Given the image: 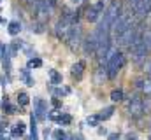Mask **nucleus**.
Wrapping results in <instances>:
<instances>
[{
	"label": "nucleus",
	"instance_id": "f257e3e1",
	"mask_svg": "<svg viewBox=\"0 0 151 140\" xmlns=\"http://www.w3.org/2000/svg\"><path fill=\"white\" fill-rule=\"evenodd\" d=\"M123 65H125V56L116 49V51H111L109 54H107V77L109 79H114L116 75H118V72L123 69Z\"/></svg>",
	"mask_w": 151,
	"mask_h": 140
},
{
	"label": "nucleus",
	"instance_id": "f03ea898",
	"mask_svg": "<svg viewBox=\"0 0 151 140\" xmlns=\"http://www.w3.org/2000/svg\"><path fill=\"white\" fill-rule=\"evenodd\" d=\"M119 14H121V5H119V2H118V0H113V2L109 4V7L106 9L102 21H106L107 25H113V21L119 16Z\"/></svg>",
	"mask_w": 151,
	"mask_h": 140
},
{
	"label": "nucleus",
	"instance_id": "7ed1b4c3",
	"mask_svg": "<svg viewBox=\"0 0 151 140\" xmlns=\"http://www.w3.org/2000/svg\"><path fill=\"white\" fill-rule=\"evenodd\" d=\"M102 12H104V0H100V2H97V4H93V5H90V7L86 9L84 18H86V21L95 23V21L100 18Z\"/></svg>",
	"mask_w": 151,
	"mask_h": 140
},
{
	"label": "nucleus",
	"instance_id": "20e7f679",
	"mask_svg": "<svg viewBox=\"0 0 151 140\" xmlns=\"http://www.w3.org/2000/svg\"><path fill=\"white\" fill-rule=\"evenodd\" d=\"M135 37H137V32H135V26L132 25V26H128L121 35H118L116 39H118V44H119V46H128V47H132V44L135 42Z\"/></svg>",
	"mask_w": 151,
	"mask_h": 140
},
{
	"label": "nucleus",
	"instance_id": "39448f33",
	"mask_svg": "<svg viewBox=\"0 0 151 140\" xmlns=\"http://www.w3.org/2000/svg\"><path fill=\"white\" fill-rule=\"evenodd\" d=\"M128 114L132 117H141L144 114V105H142V100L141 98L132 96V100L128 102Z\"/></svg>",
	"mask_w": 151,
	"mask_h": 140
},
{
	"label": "nucleus",
	"instance_id": "423d86ee",
	"mask_svg": "<svg viewBox=\"0 0 151 140\" xmlns=\"http://www.w3.org/2000/svg\"><path fill=\"white\" fill-rule=\"evenodd\" d=\"M34 116L39 121H44L47 117V104L42 98H35L34 100Z\"/></svg>",
	"mask_w": 151,
	"mask_h": 140
},
{
	"label": "nucleus",
	"instance_id": "0eeeda50",
	"mask_svg": "<svg viewBox=\"0 0 151 140\" xmlns=\"http://www.w3.org/2000/svg\"><path fill=\"white\" fill-rule=\"evenodd\" d=\"M81 34H83V30H81L79 25H72V26H70L69 40H67V42L70 44L72 49H77V47H79V44H81Z\"/></svg>",
	"mask_w": 151,
	"mask_h": 140
},
{
	"label": "nucleus",
	"instance_id": "6e6552de",
	"mask_svg": "<svg viewBox=\"0 0 151 140\" xmlns=\"http://www.w3.org/2000/svg\"><path fill=\"white\" fill-rule=\"evenodd\" d=\"M97 46H99V37H97V32H93V34L84 40V51L88 54L90 53H97Z\"/></svg>",
	"mask_w": 151,
	"mask_h": 140
},
{
	"label": "nucleus",
	"instance_id": "1a4fd4ad",
	"mask_svg": "<svg viewBox=\"0 0 151 140\" xmlns=\"http://www.w3.org/2000/svg\"><path fill=\"white\" fill-rule=\"evenodd\" d=\"M30 140H39V133H37V119L32 114L30 116Z\"/></svg>",
	"mask_w": 151,
	"mask_h": 140
},
{
	"label": "nucleus",
	"instance_id": "9d476101",
	"mask_svg": "<svg viewBox=\"0 0 151 140\" xmlns=\"http://www.w3.org/2000/svg\"><path fill=\"white\" fill-rule=\"evenodd\" d=\"M83 70H84V63L83 61H77V63L72 65L70 74H72V77H76V79H81L83 77Z\"/></svg>",
	"mask_w": 151,
	"mask_h": 140
},
{
	"label": "nucleus",
	"instance_id": "9b49d317",
	"mask_svg": "<svg viewBox=\"0 0 151 140\" xmlns=\"http://www.w3.org/2000/svg\"><path fill=\"white\" fill-rule=\"evenodd\" d=\"M49 79L53 86H60L62 84V74L58 70H49Z\"/></svg>",
	"mask_w": 151,
	"mask_h": 140
},
{
	"label": "nucleus",
	"instance_id": "f8f14e48",
	"mask_svg": "<svg viewBox=\"0 0 151 140\" xmlns=\"http://www.w3.org/2000/svg\"><path fill=\"white\" fill-rule=\"evenodd\" d=\"M11 133H12V137L14 139H18V137H21L23 133H25V124L19 121V123H16L14 126H12V130H11Z\"/></svg>",
	"mask_w": 151,
	"mask_h": 140
},
{
	"label": "nucleus",
	"instance_id": "ddd939ff",
	"mask_svg": "<svg viewBox=\"0 0 151 140\" xmlns=\"http://www.w3.org/2000/svg\"><path fill=\"white\" fill-rule=\"evenodd\" d=\"M7 32L11 35H18L21 32V23H19V21H11V23L7 25Z\"/></svg>",
	"mask_w": 151,
	"mask_h": 140
},
{
	"label": "nucleus",
	"instance_id": "4468645a",
	"mask_svg": "<svg viewBox=\"0 0 151 140\" xmlns=\"http://www.w3.org/2000/svg\"><path fill=\"white\" fill-rule=\"evenodd\" d=\"M113 114H114V107H106V109H104V110H100V114H97V116H99V119H100V121H107Z\"/></svg>",
	"mask_w": 151,
	"mask_h": 140
},
{
	"label": "nucleus",
	"instance_id": "2eb2a0df",
	"mask_svg": "<svg viewBox=\"0 0 151 140\" xmlns=\"http://www.w3.org/2000/svg\"><path fill=\"white\" fill-rule=\"evenodd\" d=\"M2 107H4V110H5L7 114H18V109H16L14 105H11V104H9L7 96H4V104H2Z\"/></svg>",
	"mask_w": 151,
	"mask_h": 140
},
{
	"label": "nucleus",
	"instance_id": "dca6fc26",
	"mask_svg": "<svg viewBox=\"0 0 151 140\" xmlns=\"http://www.w3.org/2000/svg\"><path fill=\"white\" fill-rule=\"evenodd\" d=\"M123 98H125L123 89H113V91H111V100H113V102H121Z\"/></svg>",
	"mask_w": 151,
	"mask_h": 140
},
{
	"label": "nucleus",
	"instance_id": "f3484780",
	"mask_svg": "<svg viewBox=\"0 0 151 140\" xmlns=\"http://www.w3.org/2000/svg\"><path fill=\"white\" fill-rule=\"evenodd\" d=\"M27 67H28V70L39 69V67H42V60H40V58H30L28 63H27Z\"/></svg>",
	"mask_w": 151,
	"mask_h": 140
},
{
	"label": "nucleus",
	"instance_id": "a211bd4d",
	"mask_svg": "<svg viewBox=\"0 0 151 140\" xmlns=\"http://www.w3.org/2000/svg\"><path fill=\"white\" fill-rule=\"evenodd\" d=\"M28 102H30V96L25 93V91H21V93H18V104L19 105H28Z\"/></svg>",
	"mask_w": 151,
	"mask_h": 140
},
{
	"label": "nucleus",
	"instance_id": "6ab92c4d",
	"mask_svg": "<svg viewBox=\"0 0 151 140\" xmlns=\"http://www.w3.org/2000/svg\"><path fill=\"white\" fill-rule=\"evenodd\" d=\"M106 77H107V69H106V67H100L99 72H97V82L102 84V81H104Z\"/></svg>",
	"mask_w": 151,
	"mask_h": 140
},
{
	"label": "nucleus",
	"instance_id": "aec40b11",
	"mask_svg": "<svg viewBox=\"0 0 151 140\" xmlns=\"http://www.w3.org/2000/svg\"><path fill=\"white\" fill-rule=\"evenodd\" d=\"M67 133L63 131V130H55L53 131V140H67Z\"/></svg>",
	"mask_w": 151,
	"mask_h": 140
},
{
	"label": "nucleus",
	"instance_id": "412c9836",
	"mask_svg": "<svg viewBox=\"0 0 151 140\" xmlns=\"http://www.w3.org/2000/svg\"><path fill=\"white\" fill-rule=\"evenodd\" d=\"M58 123H60L62 126H65V124H70V123H72V117H70L69 114H62V116H60V121H58Z\"/></svg>",
	"mask_w": 151,
	"mask_h": 140
},
{
	"label": "nucleus",
	"instance_id": "4be33fe9",
	"mask_svg": "<svg viewBox=\"0 0 151 140\" xmlns=\"http://www.w3.org/2000/svg\"><path fill=\"white\" fill-rule=\"evenodd\" d=\"M32 32H35V34H42V32H44V25L39 23V21L32 23Z\"/></svg>",
	"mask_w": 151,
	"mask_h": 140
},
{
	"label": "nucleus",
	"instance_id": "5701e85b",
	"mask_svg": "<svg viewBox=\"0 0 151 140\" xmlns=\"http://www.w3.org/2000/svg\"><path fill=\"white\" fill-rule=\"evenodd\" d=\"M60 116H62V112H58V109H55V110H51V114H49V119L51 121H60Z\"/></svg>",
	"mask_w": 151,
	"mask_h": 140
},
{
	"label": "nucleus",
	"instance_id": "b1692460",
	"mask_svg": "<svg viewBox=\"0 0 151 140\" xmlns=\"http://www.w3.org/2000/svg\"><path fill=\"white\" fill-rule=\"evenodd\" d=\"M23 79L27 81V86H34V79L30 77V74H28V70H23Z\"/></svg>",
	"mask_w": 151,
	"mask_h": 140
},
{
	"label": "nucleus",
	"instance_id": "393cba45",
	"mask_svg": "<svg viewBox=\"0 0 151 140\" xmlns=\"http://www.w3.org/2000/svg\"><path fill=\"white\" fill-rule=\"evenodd\" d=\"M86 121H88V124H90V126H97V124L100 123V119H99V116H90V117H88Z\"/></svg>",
	"mask_w": 151,
	"mask_h": 140
},
{
	"label": "nucleus",
	"instance_id": "a878e982",
	"mask_svg": "<svg viewBox=\"0 0 151 140\" xmlns=\"http://www.w3.org/2000/svg\"><path fill=\"white\" fill-rule=\"evenodd\" d=\"M142 91H144L148 96H151V81H144V84H142Z\"/></svg>",
	"mask_w": 151,
	"mask_h": 140
},
{
	"label": "nucleus",
	"instance_id": "bb28decb",
	"mask_svg": "<svg viewBox=\"0 0 151 140\" xmlns=\"http://www.w3.org/2000/svg\"><path fill=\"white\" fill-rule=\"evenodd\" d=\"M51 104H53L55 109H60V107H62V100H60L58 96H53V98H51Z\"/></svg>",
	"mask_w": 151,
	"mask_h": 140
},
{
	"label": "nucleus",
	"instance_id": "cd10ccee",
	"mask_svg": "<svg viewBox=\"0 0 151 140\" xmlns=\"http://www.w3.org/2000/svg\"><path fill=\"white\" fill-rule=\"evenodd\" d=\"M107 140H121V135H119V133H111Z\"/></svg>",
	"mask_w": 151,
	"mask_h": 140
},
{
	"label": "nucleus",
	"instance_id": "c85d7f7f",
	"mask_svg": "<svg viewBox=\"0 0 151 140\" xmlns=\"http://www.w3.org/2000/svg\"><path fill=\"white\" fill-rule=\"evenodd\" d=\"M144 70H146V74L151 77V61H148V63L144 65Z\"/></svg>",
	"mask_w": 151,
	"mask_h": 140
},
{
	"label": "nucleus",
	"instance_id": "c756f323",
	"mask_svg": "<svg viewBox=\"0 0 151 140\" xmlns=\"http://www.w3.org/2000/svg\"><path fill=\"white\" fill-rule=\"evenodd\" d=\"M125 140H137V135H135V133H128Z\"/></svg>",
	"mask_w": 151,
	"mask_h": 140
},
{
	"label": "nucleus",
	"instance_id": "7c9ffc66",
	"mask_svg": "<svg viewBox=\"0 0 151 140\" xmlns=\"http://www.w3.org/2000/svg\"><path fill=\"white\" fill-rule=\"evenodd\" d=\"M70 139H72V140H84V139H83V135H79V133H74Z\"/></svg>",
	"mask_w": 151,
	"mask_h": 140
},
{
	"label": "nucleus",
	"instance_id": "2f4dec72",
	"mask_svg": "<svg viewBox=\"0 0 151 140\" xmlns=\"http://www.w3.org/2000/svg\"><path fill=\"white\" fill-rule=\"evenodd\" d=\"M142 84H144L142 79H137V81H135V88H142Z\"/></svg>",
	"mask_w": 151,
	"mask_h": 140
},
{
	"label": "nucleus",
	"instance_id": "473e14b6",
	"mask_svg": "<svg viewBox=\"0 0 151 140\" xmlns=\"http://www.w3.org/2000/svg\"><path fill=\"white\" fill-rule=\"evenodd\" d=\"M5 126H7V124H5V123H4V121H0V133H2V131H4V128H5Z\"/></svg>",
	"mask_w": 151,
	"mask_h": 140
},
{
	"label": "nucleus",
	"instance_id": "72a5a7b5",
	"mask_svg": "<svg viewBox=\"0 0 151 140\" xmlns=\"http://www.w3.org/2000/svg\"><path fill=\"white\" fill-rule=\"evenodd\" d=\"M99 133H100V135H106L107 131H106V128H100V130H99Z\"/></svg>",
	"mask_w": 151,
	"mask_h": 140
},
{
	"label": "nucleus",
	"instance_id": "f704fd0d",
	"mask_svg": "<svg viewBox=\"0 0 151 140\" xmlns=\"http://www.w3.org/2000/svg\"><path fill=\"white\" fill-rule=\"evenodd\" d=\"M70 2H74V4H81L83 0H70Z\"/></svg>",
	"mask_w": 151,
	"mask_h": 140
},
{
	"label": "nucleus",
	"instance_id": "c9c22d12",
	"mask_svg": "<svg viewBox=\"0 0 151 140\" xmlns=\"http://www.w3.org/2000/svg\"><path fill=\"white\" fill-rule=\"evenodd\" d=\"M2 23H4V19H2V18H0V25H2Z\"/></svg>",
	"mask_w": 151,
	"mask_h": 140
},
{
	"label": "nucleus",
	"instance_id": "e433bc0d",
	"mask_svg": "<svg viewBox=\"0 0 151 140\" xmlns=\"http://www.w3.org/2000/svg\"><path fill=\"white\" fill-rule=\"evenodd\" d=\"M146 2H148V4H150V5H151V0H146Z\"/></svg>",
	"mask_w": 151,
	"mask_h": 140
},
{
	"label": "nucleus",
	"instance_id": "4c0bfd02",
	"mask_svg": "<svg viewBox=\"0 0 151 140\" xmlns=\"http://www.w3.org/2000/svg\"><path fill=\"white\" fill-rule=\"evenodd\" d=\"M2 47H4V46H2V44H0V51H2Z\"/></svg>",
	"mask_w": 151,
	"mask_h": 140
},
{
	"label": "nucleus",
	"instance_id": "58836bf2",
	"mask_svg": "<svg viewBox=\"0 0 151 140\" xmlns=\"http://www.w3.org/2000/svg\"><path fill=\"white\" fill-rule=\"evenodd\" d=\"M0 2H2V0H0Z\"/></svg>",
	"mask_w": 151,
	"mask_h": 140
}]
</instances>
